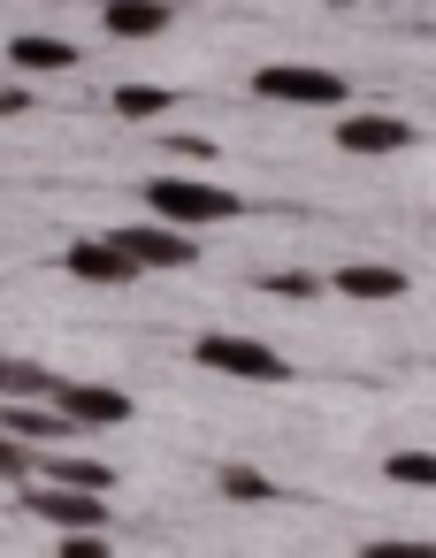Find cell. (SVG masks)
<instances>
[{
	"label": "cell",
	"instance_id": "6da1fadb",
	"mask_svg": "<svg viewBox=\"0 0 436 558\" xmlns=\"http://www.w3.org/2000/svg\"><path fill=\"white\" fill-rule=\"evenodd\" d=\"M138 192H146V207H154L161 222H177V230H215V222H238V215H245V199L222 192V184H207V177H154V184H138Z\"/></svg>",
	"mask_w": 436,
	"mask_h": 558
},
{
	"label": "cell",
	"instance_id": "7a4b0ae2",
	"mask_svg": "<svg viewBox=\"0 0 436 558\" xmlns=\"http://www.w3.org/2000/svg\"><path fill=\"white\" fill-rule=\"evenodd\" d=\"M192 360L207 375H230V383H291V360L276 344H261V337H238V329H207L192 344Z\"/></svg>",
	"mask_w": 436,
	"mask_h": 558
},
{
	"label": "cell",
	"instance_id": "3957f363",
	"mask_svg": "<svg viewBox=\"0 0 436 558\" xmlns=\"http://www.w3.org/2000/svg\"><path fill=\"white\" fill-rule=\"evenodd\" d=\"M253 93L276 108H344L352 100V85L322 62H268V70H253Z\"/></svg>",
	"mask_w": 436,
	"mask_h": 558
},
{
	"label": "cell",
	"instance_id": "277c9868",
	"mask_svg": "<svg viewBox=\"0 0 436 558\" xmlns=\"http://www.w3.org/2000/svg\"><path fill=\"white\" fill-rule=\"evenodd\" d=\"M116 245L138 260V276L146 268H161V276H184V268H199V238L192 230H177V222H131V230H116Z\"/></svg>",
	"mask_w": 436,
	"mask_h": 558
},
{
	"label": "cell",
	"instance_id": "5b68a950",
	"mask_svg": "<svg viewBox=\"0 0 436 558\" xmlns=\"http://www.w3.org/2000/svg\"><path fill=\"white\" fill-rule=\"evenodd\" d=\"M24 512H32L39 527H55V535H70V527H108V497H100V489H70V482H39V474H32Z\"/></svg>",
	"mask_w": 436,
	"mask_h": 558
},
{
	"label": "cell",
	"instance_id": "8992f818",
	"mask_svg": "<svg viewBox=\"0 0 436 558\" xmlns=\"http://www.w3.org/2000/svg\"><path fill=\"white\" fill-rule=\"evenodd\" d=\"M55 405H62L77 428H123V421H131V390L85 383V375H62V383H55Z\"/></svg>",
	"mask_w": 436,
	"mask_h": 558
},
{
	"label": "cell",
	"instance_id": "52a82bcc",
	"mask_svg": "<svg viewBox=\"0 0 436 558\" xmlns=\"http://www.w3.org/2000/svg\"><path fill=\"white\" fill-rule=\"evenodd\" d=\"M62 268H70L77 283H100V291H131V283H138V260H131L116 238H77V245L62 253Z\"/></svg>",
	"mask_w": 436,
	"mask_h": 558
},
{
	"label": "cell",
	"instance_id": "ba28073f",
	"mask_svg": "<svg viewBox=\"0 0 436 558\" xmlns=\"http://www.w3.org/2000/svg\"><path fill=\"white\" fill-rule=\"evenodd\" d=\"M337 146H344V154H367V161H375V154H405V146H413V123H405V116H383V108H352V116L337 123Z\"/></svg>",
	"mask_w": 436,
	"mask_h": 558
},
{
	"label": "cell",
	"instance_id": "9c48e42d",
	"mask_svg": "<svg viewBox=\"0 0 436 558\" xmlns=\"http://www.w3.org/2000/svg\"><path fill=\"white\" fill-rule=\"evenodd\" d=\"M39 482H70V489H116V466L108 459H93V451H70V444H39V466H32Z\"/></svg>",
	"mask_w": 436,
	"mask_h": 558
},
{
	"label": "cell",
	"instance_id": "30bf717a",
	"mask_svg": "<svg viewBox=\"0 0 436 558\" xmlns=\"http://www.w3.org/2000/svg\"><path fill=\"white\" fill-rule=\"evenodd\" d=\"M169 16H177L169 0H100L108 39H138V47H146V39H161V32H169Z\"/></svg>",
	"mask_w": 436,
	"mask_h": 558
},
{
	"label": "cell",
	"instance_id": "8fae6325",
	"mask_svg": "<svg viewBox=\"0 0 436 558\" xmlns=\"http://www.w3.org/2000/svg\"><path fill=\"white\" fill-rule=\"evenodd\" d=\"M9 70H24V77H62V70H77V39L24 32V39H9Z\"/></svg>",
	"mask_w": 436,
	"mask_h": 558
},
{
	"label": "cell",
	"instance_id": "7c38bea8",
	"mask_svg": "<svg viewBox=\"0 0 436 558\" xmlns=\"http://www.w3.org/2000/svg\"><path fill=\"white\" fill-rule=\"evenodd\" d=\"M344 299H360V306H383V299H405V268H383V260H352V268H337L329 276Z\"/></svg>",
	"mask_w": 436,
	"mask_h": 558
},
{
	"label": "cell",
	"instance_id": "4fadbf2b",
	"mask_svg": "<svg viewBox=\"0 0 436 558\" xmlns=\"http://www.w3.org/2000/svg\"><path fill=\"white\" fill-rule=\"evenodd\" d=\"M116 116L123 123H161V116H177V93L169 85H116Z\"/></svg>",
	"mask_w": 436,
	"mask_h": 558
},
{
	"label": "cell",
	"instance_id": "5bb4252c",
	"mask_svg": "<svg viewBox=\"0 0 436 558\" xmlns=\"http://www.w3.org/2000/svg\"><path fill=\"white\" fill-rule=\"evenodd\" d=\"M55 367H39V360H0V398H55Z\"/></svg>",
	"mask_w": 436,
	"mask_h": 558
},
{
	"label": "cell",
	"instance_id": "9a60e30c",
	"mask_svg": "<svg viewBox=\"0 0 436 558\" xmlns=\"http://www.w3.org/2000/svg\"><path fill=\"white\" fill-rule=\"evenodd\" d=\"M215 482H222V497H238V505H276V497H283V489H276L261 466H238V459H230Z\"/></svg>",
	"mask_w": 436,
	"mask_h": 558
},
{
	"label": "cell",
	"instance_id": "2e32d148",
	"mask_svg": "<svg viewBox=\"0 0 436 558\" xmlns=\"http://www.w3.org/2000/svg\"><path fill=\"white\" fill-rule=\"evenodd\" d=\"M261 291L283 299V306H314V299H322V276H306V268H276V276H261Z\"/></svg>",
	"mask_w": 436,
	"mask_h": 558
},
{
	"label": "cell",
	"instance_id": "e0dca14e",
	"mask_svg": "<svg viewBox=\"0 0 436 558\" xmlns=\"http://www.w3.org/2000/svg\"><path fill=\"white\" fill-rule=\"evenodd\" d=\"M383 474H390L398 489H436V459H428V451H390Z\"/></svg>",
	"mask_w": 436,
	"mask_h": 558
},
{
	"label": "cell",
	"instance_id": "ac0fdd59",
	"mask_svg": "<svg viewBox=\"0 0 436 558\" xmlns=\"http://www.w3.org/2000/svg\"><path fill=\"white\" fill-rule=\"evenodd\" d=\"M32 466H39V444H24V436L0 428V482H32Z\"/></svg>",
	"mask_w": 436,
	"mask_h": 558
},
{
	"label": "cell",
	"instance_id": "d6986e66",
	"mask_svg": "<svg viewBox=\"0 0 436 558\" xmlns=\"http://www.w3.org/2000/svg\"><path fill=\"white\" fill-rule=\"evenodd\" d=\"M161 146H169V154H192V161H207V154H215L207 138H177V131H161Z\"/></svg>",
	"mask_w": 436,
	"mask_h": 558
},
{
	"label": "cell",
	"instance_id": "ffe728a7",
	"mask_svg": "<svg viewBox=\"0 0 436 558\" xmlns=\"http://www.w3.org/2000/svg\"><path fill=\"white\" fill-rule=\"evenodd\" d=\"M24 108H32V93H24V85H0V116H24Z\"/></svg>",
	"mask_w": 436,
	"mask_h": 558
},
{
	"label": "cell",
	"instance_id": "44dd1931",
	"mask_svg": "<svg viewBox=\"0 0 436 558\" xmlns=\"http://www.w3.org/2000/svg\"><path fill=\"white\" fill-rule=\"evenodd\" d=\"M169 9H199V0H169Z\"/></svg>",
	"mask_w": 436,
	"mask_h": 558
}]
</instances>
